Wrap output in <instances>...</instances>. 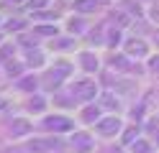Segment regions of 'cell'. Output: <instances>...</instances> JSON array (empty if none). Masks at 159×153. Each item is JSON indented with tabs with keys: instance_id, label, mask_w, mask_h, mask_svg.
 Here are the masks:
<instances>
[{
	"instance_id": "2e32d148",
	"label": "cell",
	"mask_w": 159,
	"mask_h": 153,
	"mask_svg": "<svg viewBox=\"0 0 159 153\" xmlns=\"http://www.w3.org/2000/svg\"><path fill=\"white\" fill-rule=\"evenodd\" d=\"M72 44V38H62V41H54L52 46H57V49H64V46H69Z\"/></svg>"
},
{
	"instance_id": "4fadbf2b",
	"label": "cell",
	"mask_w": 159,
	"mask_h": 153,
	"mask_svg": "<svg viewBox=\"0 0 159 153\" xmlns=\"http://www.w3.org/2000/svg\"><path fill=\"white\" fill-rule=\"evenodd\" d=\"M28 61H31L34 66H39V64H41L44 59H41V54H39V51H36V54H34V51H31V54H28Z\"/></svg>"
},
{
	"instance_id": "7c38bea8",
	"label": "cell",
	"mask_w": 159,
	"mask_h": 153,
	"mask_svg": "<svg viewBox=\"0 0 159 153\" xmlns=\"http://www.w3.org/2000/svg\"><path fill=\"white\" fill-rule=\"evenodd\" d=\"M111 64H113V66H118V69H128V61H126V59H121V56H118V59L113 56V59H111Z\"/></svg>"
},
{
	"instance_id": "277c9868",
	"label": "cell",
	"mask_w": 159,
	"mask_h": 153,
	"mask_svg": "<svg viewBox=\"0 0 159 153\" xmlns=\"http://www.w3.org/2000/svg\"><path fill=\"white\" fill-rule=\"evenodd\" d=\"M67 71H69V66H67V64H59V66H57V71H54V69H52V71H49V79H46V84H49V87H52V84L57 87V84H59V82H62V79H64L62 74H67Z\"/></svg>"
},
{
	"instance_id": "44dd1931",
	"label": "cell",
	"mask_w": 159,
	"mask_h": 153,
	"mask_svg": "<svg viewBox=\"0 0 159 153\" xmlns=\"http://www.w3.org/2000/svg\"><path fill=\"white\" fill-rule=\"evenodd\" d=\"M152 69H154V71H159V56H157V59H152Z\"/></svg>"
},
{
	"instance_id": "52a82bcc",
	"label": "cell",
	"mask_w": 159,
	"mask_h": 153,
	"mask_svg": "<svg viewBox=\"0 0 159 153\" xmlns=\"http://www.w3.org/2000/svg\"><path fill=\"white\" fill-rule=\"evenodd\" d=\"M95 0H77V3H75V8L80 10V13H90V10H95Z\"/></svg>"
},
{
	"instance_id": "9c48e42d",
	"label": "cell",
	"mask_w": 159,
	"mask_h": 153,
	"mask_svg": "<svg viewBox=\"0 0 159 153\" xmlns=\"http://www.w3.org/2000/svg\"><path fill=\"white\" fill-rule=\"evenodd\" d=\"M95 117H98V107H85L82 120H85V122H95Z\"/></svg>"
},
{
	"instance_id": "e0dca14e",
	"label": "cell",
	"mask_w": 159,
	"mask_h": 153,
	"mask_svg": "<svg viewBox=\"0 0 159 153\" xmlns=\"http://www.w3.org/2000/svg\"><path fill=\"white\" fill-rule=\"evenodd\" d=\"M8 28H11V31H21V28H23V20H11Z\"/></svg>"
},
{
	"instance_id": "d6986e66",
	"label": "cell",
	"mask_w": 159,
	"mask_h": 153,
	"mask_svg": "<svg viewBox=\"0 0 159 153\" xmlns=\"http://www.w3.org/2000/svg\"><path fill=\"white\" fill-rule=\"evenodd\" d=\"M26 130H28L26 122H16V133H26Z\"/></svg>"
},
{
	"instance_id": "ffe728a7",
	"label": "cell",
	"mask_w": 159,
	"mask_h": 153,
	"mask_svg": "<svg viewBox=\"0 0 159 153\" xmlns=\"http://www.w3.org/2000/svg\"><path fill=\"white\" fill-rule=\"evenodd\" d=\"M28 5H31V8H41V5H46V0H31Z\"/></svg>"
},
{
	"instance_id": "7402d4cb",
	"label": "cell",
	"mask_w": 159,
	"mask_h": 153,
	"mask_svg": "<svg viewBox=\"0 0 159 153\" xmlns=\"http://www.w3.org/2000/svg\"><path fill=\"white\" fill-rule=\"evenodd\" d=\"M8 3H21V0H8Z\"/></svg>"
},
{
	"instance_id": "7a4b0ae2",
	"label": "cell",
	"mask_w": 159,
	"mask_h": 153,
	"mask_svg": "<svg viewBox=\"0 0 159 153\" xmlns=\"http://www.w3.org/2000/svg\"><path fill=\"white\" fill-rule=\"evenodd\" d=\"M121 130V122L118 117H108V120H100L98 122V133H103V135H113V133Z\"/></svg>"
},
{
	"instance_id": "9a60e30c",
	"label": "cell",
	"mask_w": 159,
	"mask_h": 153,
	"mask_svg": "<svg viewBox=\"0 0 159 153\" xmlns=\"http://www.w3.org/2000/svg\"><path fill=\"white\" fill-rule=\"evenodd\" d=\"M28 107H31V110H44V100H31V105H28Z\"/></svg>"
},
{
	"instance_id": "6da1fadb",
	"label": "cell",
	"mask_w": 159,
	"mask_h": 153,
	"mask_svg": "<svg viewBox=\"0 0 159 153\" xmlns=\"http://www.w3.org/2000/svg\"><path fill=\"white\" fill-rule=\"evenodd\" d=\"M72 95H77L80 100H85V102H90V100L98 95V87H95V82L82 79V82H77V84L72 87Z\"/></svg>"
},
{
	"instance_id": "30bf717a",
	"label": "cell",
	"mask_w": 159,
	"mask_h": 153,
	"mask_svg": "<svg viewBox=\"0 0 159 153\" xmlns=\"http://www.w3.org/2000/svg\"><path fill=\"white\" fill-rule=\"evenodd\" d=\"M36 33H41V36H57V26H39Z\"/></svg>"
},
{
	"instance_id": "3957f363",
	"label": "cell",
	"mask_w": 159,
	"mask_h": 153,
	"mask_svg": "<svg viewBox=\"0 0 159 153\" xmlns=\"http://www.w3.org/2000/svg\"><path fill=\"white\" fill-rule=\"evenodd\" d=\"M126 49H128V54H131V56H146V44H144L141 38H131L126 44Z\"/></svg>"
},
{
	"instance_id": "ba28073f",
	"label": "cell",
	"mask_w": 159,
	"mask_h": 153,
	"mask_svg": "<svg viewBox=\"0 0 159 153\" xmlns=\"http://www.w3.org/2000/svg\"><path fill=\"white\" fill-rule=\"evenodd\" d=\"M72 143H75L77 148H82V151H87V148L93 146V140H87V135H75V140H72Z\"/></svg>"
},
{
	"instance_id": "8fae6325",
	"label": "cell",
	"mask_w": 159,
	"mask_h": 153,
	"mask_svg": "<svg viewBox=\"0 0 159 153\" xmlns=\"http://www.w3.org/2000/svg\"><path fill=\"white\" fill-rule=\"evenodd\" d=\"M134 153H152V148H149V143L136 140V143H134Z\"/></svg>"
},
{
	"instance_id": "ac0fdd59",
	"label": "cell",
	"mask_w": 159,
	"mask_h": 153,
	"mask_svg": "<svg viewBox=\"0 0 159 153\" xmlns=\"http://www.w3.org/2000/svg\"><path fill=\"white\" fill-rule=\"evenodd\" d=\"M134 135H136V130L131 128V130H126V138H123V140H126V143H131V140H134Z\"/></svg>"
},
{
	"instance_id": "5b68a950",
	"label": "cell",
	"mask_w": 159,
	"mask_h": 153,
	"mask_svg": "<svg viewBox=\"0 0 159 153\" xmlns=\"http://www.w3.org/2000/svg\"><path fill=\"white\" fill-rule=\"evenodd\" d=\"M46 128H52V130H69V128H72V122H69L67 117H49L46 120Z\"/></svg>"
},
{
	"instance_id": "5bb4252c",
	"label": "cell",
	"mask_w": 159,
	"mask_h": 153,
	"mask_svg": "<svg viewBox=\"0 0 159 153\" xmlns=\"http://www.w3.org/2000/svg\"><path fill=\"white\" fill-rule=\"evenodd\" d=\"M21 87L23 89H34L36 87V79H21Z\"/></svg>"
},
{
	"instance_id": "8992f818",
	"label": "cell",
	"mask_w": 159,
	"mask_h": 153,
	"mask_svg": "<svg viewBox=\"0 0 159 153\" xmlns=\"http://www.w3.org/2000/svg\"><path fill=\"white\" fill-rule=\"evenodd\" d=\"M80 61H82V66H85L87 71H95V69H98V59H95L93 54H82Z\"/></svg>"
}]
</instances>
